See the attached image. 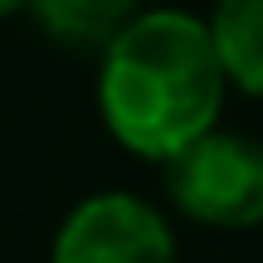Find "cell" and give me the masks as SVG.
Listing matches in <instances>:
<instances>
[{
  "label": "cell",
  "instance_id": "obj_6",
  "mask_svg": "<svg viewBox=\"0 0 263 263\" xmlns=\"http://www.w3.org/2000/svg\"><path fill=\"white\" fill-rule=\"evenodd\" d=\"M26 11V0H0V21H11V16H21Z\"/></svg>",
  "mask_w": 263,
  "mask_h": 263
},
{
  "label": "cell",
  "instance_id": "obj_4",
  "mask_svg": "<svg viewBox=\"0 0 263 263\" xmlns=\"http://www.w3.org/2000/svg\"><path fill=\"white\" fill-rule=\"evenodd\" d=\"M206 36L227 72V88L263 98V0H217L206 16Z\"/></svg>",
  "mask_w": 263,
  "mask_h": 263
},
{
  "label": "cell",
  "instance_id": "obj_1",
  "mask_svg": "<svg viewBox=\"0 0 263 263\" xmlns=\"http://www.w3.org/2000/svg\"><path fill=\"white\" fill-rule=\"evenodd\" d=\"M227 103V72L191 11H135L98 47V114L103 129L140 160H171L206 129Z\"/></svg>",
  "mask_w": 263,
  "mask_h": 263
},
{
  "label": "cell",
  "instance_id": "obj_3",
  "mask_svg": "<svg viewBox=\"0 0 263 263\" xmlns=\"http://www.w3.org/2000/svg\"><path fill=\"white\" fill-rule=\"evenodd\" d=\"M52 263H176V237L145 196L98 191L62 217Z\"/></svg>",
  "mask_w": 263,
  "mask_h": 263
},
{
  "label": "cell",
  "instance_id": "obj_2",
  "mask_svg": "<svg viewBox=\"0 0 263 263\" xmlns=\"http://www.w3.org/2000/svg\"><path fill=\"white\" fill-rule=\"evenodd\" d=\"M165 196L201 227L242 232L263 222V140L206 129L165 160Z\"/></svg>",
  "mask_w": 263,
  "mask_h": 263
},
{
  "label": "cell",
  "instance_id": "obj_5",
  "mask_svg": "<svg viewBox=\"0 0 263 263\" xmlns=\"http://www.w3.org/2000/svg\"><path fill=\"white\" fill-rule=\"evenodd\" d=\"M26 11L36 16L47 42L67 52H98L135 16V0H26Z\"/></svg>",
  "mask_w": 263,
  "mask_h": 263
}]
</instances>
